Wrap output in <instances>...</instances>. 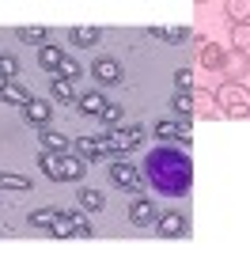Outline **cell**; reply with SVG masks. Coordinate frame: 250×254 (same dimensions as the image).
<instances>
[{"mask_svg": "<svg viewBox=\"0 0 250 254\" xmlns=\"http://www.w3.org/2000/svg\"><path fill=\"white\" fill-rule=\"evenodd\" d=\"M140 175H144V182L156 193H163V197H182V193H189V186H193V159H189V152H178V148H167L163 144V148H152L144 156Z\"/></svg>", "mask_w": 250, "mask_h": 254, "instance_id": "1", "label": "cell"}, {"mask_svg": "<svg viewBox=\"0 0 250 254\" xmlns=\"http://www.w3.org/2000/svg\"><path fill=\"white\" fill-rule=\"evenodd\" d=\"M216 106H224L228 118H250V87L243 80H224L216 87Z\"/></svg>", "mask_w": 250, "mask_h": 254, "instance_id": "2", "label": "cell"}, {"mask_svg": "<svg viewBox=\"0 0 250 254\" xmlns=\"http://www.w3.org/2000/svg\"><path fill=\"white\" fill-rule=\"evenodd\" d=\"M106 171H110V182H114L118 190H129L133 197L144 190V175H140V167H133L129 159H114Z\"/></svg>", "mask_w": 250, "mask_h": 254, "instance_id": "3", "label": "cell"}, {"mask_svg": "<svg viewBox=\"0 0 250 254\" xmlns=\"http://www.w3.org/2000/svg\"><path fill=\"white\" fill-rule=\"evenodd\" d=\"M144 140V129L140 126H129V129H114V133H106V144H110V152H114V159H122L129 148H136Z\"/></svg>", "mask_w": 250, "mask_h": 254, "instance_id": "4", "label": "cell"}, {"mask_svg": "<svg viewBox=\"0 0 250 254\" xmlns=\"http://www.w3.org/2000/svg\"><path fill=\"white\" fill-rule=\"evenodd\" d=\"M129 220L136 224V228H156V220H159V212H156V197H140L136 193L133 201H129Z\"/></svg>", "mask_w": 250, "mask_h": 254, "instance_id": "5", "label": "cell"}, {"mask_svg": "<svg viewBox=\"0 0 250 254\" xmlns=\"http://www.w3.org/2000/svg\"><path fill=\"white\" fill-rule=\"evenodd\" d=\"M156 232L167 235V239H182V235H189V220H186L178 209H167V212H159Z\"/></svg>", "mask_w": 250, "mask_h": 254, "instance_id": "6", "label": "cell"}, {"mask_svg": "<svg viewBox=\"0 0 250 254\" xmlns=\"http://www.w3.org/2000/svg\"><path fill=\"white\" fill-rule=\"evenodd\" d=\"M91 76H95V84L114 87V84H122V64H118L114 57H95V64H91Z\"/></svg>", "mask_w": 250, "mask_h": 254, "instance_id": "7", "label": "cell"}, {"mask_svg": "<svg viewBox=\"0 0 250 254\" xmlns=\"http://www.w3.org/2000/svg\"><path fill=\"white\" fill-rule=\"evenodd\" d=\"M23 118H27L31 126L46 129V126H50V122H53V106L46 103V99H34V95H31V103L23 106Z\"/></svg>", "mask_w": 250, "mask_h": 254, "instance_id": "8", "label": "cell"}, {"mask_svg": "<svg viewBox=\"0 0 250 254\" xmlns=\"http://www.w3.org/2000/svg\"><path fill=\"white\" fill-rule=\"evenodd\" d=\"M76 152H80V159L83 163H91V159H103V156H114V152H110V144H106V137H80L76 140Z\"/></svg>", "mask_w": 250, "mask_h": 254, "instance_id": "9", "label": "cell"}, {"mask_svg": "<svg viewBox=\"0 0 250 254\" xmlns=\"http://www.w3.org/2000/svg\"><path fill=\"white\" fill-rule=\"evenodd\" d=\"M38 140H42V152H53V156H68L72 152V140L64 137V133H57V129H42L38 133Z\"/></svg>", "mask_w": 250, "mask_h": 254, "instance_id": "10", "label": "cell"}, {"mask_svg": "<svg viewBox=\"0 0 250 254\" xmlns=\"http://www.w3.org/2000/svg\"><path fill=\"white\" fill-rule=\"evenodd\" d=\"M156 137L163 140H178L189 148V122H156Z\"/></svg>", "mask_w": 250, "mask_h": 254, "instance_id": "11", "label": "cell"}, {"mask_svg": "<svg viewBox=\"0 0 250 254\" xmlns=\"http://www.w3.org/2000/svg\"><path fill=\"white\" fill-rule=\"evenodd\" d=\"M38 167L50 182H64V156H53V152H38Z\"/></svg>", "mask_w": 250, "mask_h": 254, "instance_id": "12", "label": "cell"}, {"mask_svg": "<svg viewBox=\"0 0 250 254\" xmlns=\"http://www.w3.org/2000/svg\"><path fill=\"white\" fill-rule=\"evenodd\" d=\"M189 95H193V114L216 118V91H208V87H193Z\"/></svg>", "mask_w": 250, "mask_h": 254, "instance_id": "13", "label": "cell"}, {"mask_svg": "<svg viewBox=\"0 0 250 254\" xmlns=\"http://www.w3.org/2000/svg\"><path fill=\"white\" fill-rule=\"evenodd\" d=\"M99 38H103L99 27H72V31H68V42H72L76 50H95Z\"/></svg>", "mask_w": 250, "mask_h": 254, "instance_id": "14", "label": "cell"}, {"mask_svg": "<svg viewBox=\"0 0 250 254\" xmlns=\"http://www.w3.org/2000/svg\"><path fill=\"white\" fill-rule=\"evenodd\" d=\"M80 212H57V220H53L50 235H57V239H64V235H76V228H80Z\"/></svg>", "mask_w": 250, "mask_h": 254, "instance_id": "15", "label": "cell"}, {"mask_svg": "<svg viewBox=\"0 0 250 254\" xmlns=\"http://www.w3.org/2000/svg\"><path fill=\"white\" fill-rule=\"evenodd\" d=\"M64 61V50L61 46H38V64L46 68V72H57Z\"/></svg>", "mask_w": 250, "mask_h": 254, "instance_id": "16", "label": "cell"}, {"mask_svg": "<svg viewBox=\"0 0 250 254\" xmlns=\"http://www.w3.org/2000/svg\"><path fill=\"white\" fill-rule=\"evenodd\" d=\"M0 103H8V106H27V103H31V91H27L19 80H11V84L0 91Z\"/></svg>", "mask_w": 250, "mask_h": 254, "instance_id": "17", "label": "cell"}, {"mask_svg": "<svg viewBox=\"0 0 250 254\" xmlns=\"http://www.w3.org/2000/svg\"><path fill=\"white\" fill-rule=\"evenodd\" d=\"M197 50H201V64H205V68H212V72H216V68H224V57H228V53L220 50V46H212V42H201Z\"/></svg>", "mask_w": 250, "mask_h": 254, "instance_id": "18", "label": "cell"}, {"mask_svg": "<svg viewBox=\"0 0 250 254\" xmlns=\"http://www.w3.org/2000/svg\"><path fill=\"white\" fill-rule=\"evenodd\" d=\"M50 95L57 99V103H76V84H68V80H61V76H53L50 80Z\"/></svg>", "mask_w": 250, "mask_h": 254, "instance_id": "19", "label": "cell"}, {"mask_svg": "<svg viewBox=\"0 0 250 254\" xmlns=\"http://www.w3.org/2000/svg\"><path fill=\"white\" fill-rule=\"evenodd\" d=\"M106 103H110V99H103L99 91H87V95H80V99H76V106H80L83 114H91V118H99V114H103V110H106Z\"/></svg>", "mask_w": 250, "mask_h": 254, "instance_id": "20", "label": "cell"}, {"mask_svg": "<svg viewBox=\"0 0 250 254\" xmlns=\"http://www.w3.org/2000/svg\"><path fill=\"white\" fill-rule=\"evenodd\" d=\"M0 190L27 193V190H31V179H23V175H15V171H0Z\"/></svg>", "mask_w": 250, "mask_h": 254, "instance_id": "21", "label": "cell"}, {"mask_svg": "<svg viewBox=\"0 0 250 254\" xmlns=\"http://www.w3.org/2000/svg\"><path fill=\"white\" fill-rule=\"evenodd\" d=\"M171 110L189 122V118H193V95H189V91H175V95H171Z\"/></svg>", "mask_w": 250, "mask_h": 254, "instance_id": "22", "label": "cell"}, {"mask_svg": "<svg viewBox=\"0 0 250 254\" xmlns=\"http://www.w3.org/2000/svg\"><path fill=\"white\" fill-rule=\"evenodd\" d=\"M87 175V163L80 156H64V182H80Z\"/></svg>", "mask_w": 250, "mask_h": 254, "instance_id": "23", "label": "cell"}, {"mask_svg": "<svg viewBox=\"0 0 250 254\" xmlns=\"http://www.w3.org/2000/svg\"><path fill=\"white\" fill-rule=\"evenodd\" d=\"M76 197H80V205L83 209H91V212H99L106 205V197H103V190H91V186H83L80 193H76Z\"/></svg>", "mask_w": 250, "mask_h": 254, "instance_id": "24", "label": "cell"}, {"mask_svg": "<svg viewBox=\"0 0 250 254\" xmlns=\"http://www.w3.org/2000/svg\"><path fill=\"white\" fill-rule=\"evenodd\" d=\"M247 46H250V23H235L231 27V50L247 53Z\"/></svg>", "mask_w": 250, "mask_h": 254, "instance_id": "25", "label": "cell"}, {"mask_svg": "<svg viewBox=\"0 0 250 254\" xmlns=\"http://www.w3.org/2000/svg\"><path fill=\"white\" fill-rule=\"evenodd\" d=\"M57 212L61 209H34L31 212V228H46V232H50L53 220H57Z\"/></svg>", "mask_w": 250, "mask_h": 254, "instance_id": "26", "label": "cell"}, {"mask_svg": "<svg viewBox=\"0 0 250 254\" xmlns=\"http://www.w3.org/2000/svg\"><path fill=\"white\" fill-rule=\"evenodd\" d=\"M228 15L235 23H250V0H231V4H228Z\"/></svg>", "mask_w": 250, "mask_h": 254, "instance_id": "27", "label": "cell"}, {"mask_svg": "<svg viewBox=\"0 0 250 254\" xmlns=\"http://www.w3.org/2000/svg\"><path fill=\"white\" fill-rule=\"evenodd\" d=\"M163 42H171V46H182V42H193V34H189L186 27H167V31H163Z\"/></svg>", "mask_w": 250, "mask_h": 254, "instance_id": "28", "label": "cell"}, {"mask_svg": "<svg viewBox=\"0 0 250 254\" xmlns=\"http://www.w3.org/2000/svg\"><path fill=\"white\" fill-rule=\"evenodd\" d=\"M193 87H197V84H193V68H189V64H186V68H178V72H175V91H193Z\"/></svg>", "mask_w": 250, "mask_h": 254, "instance_id": "29", "label": "cell"}, {"mask_svg": "<svg viewBox=\"0 0 250 254\" xmlns=\"http://www.w3.org/2000/svg\"><path fill=\"white\" fill-rule=\"evenodd\" d=\"M57 76H61V80H68V84H76V80H80V64H76L72 57H64L61 68H57Z\"/></svg>", "mask_w": 250, "mask_h": 254, "instance_id": "30", "label": "cell"}, {"mask_svg": "<svg viewBox=\"0 0 250 254\" xmlns=\"http://www.w3.org/2000/svg\"><path fill=\"white\" fill-rule=\"evenodd\" d=\"M15 38H19V42H46V31H42V27H19V31H15Z\"/></svg>", "mask_w": 250, "mask_h": 254, "instance_id": "31", "label": "cell"}, {"mask_svg": "<svg viewBox=\"0 0 250 254\" xmlns=\"http://www.w3.org/2000/svg\"><path fill=\"white\" fill-rule=\"evenodd\" d=\"M99 122H103V126H122V106H118V103H106V110L99 114Z\"/></svg>", "mask_w": 250, "mask_h": 254, "instance_id": "32", "label": "cell"}, {"mask_svg": "<svg viewBox=\"0 0 250 254\" xmlns=\"http://www.w3.org/2000/svg\"><path fill=\"white\" fill-rule=\"evenodd\" d=\"M224 68H228L231 76H239V68H243V53H239V50H231L228 57H224Z\"/></svg>", "mask_w": 250, "mask_h": 254, "instance_id": "33", "label": "cell"}, {"mask_svg": "<svg viewBox=\"0 0 250 254\" xmlns=\"http://www.w3.org/2000/svg\"><path fill=\"white\" fill-rule=\"evenodd\" d=\"M0 68H4V76H8V80H15V76H19V61H15V57H0Z\"/></svg>", "mask_w": 250, "mask_h": 254, "instance_id": "34", "label": "cell"}, {"mask_svg": "<svg viewBox=\"0 0 250 254\" xmlns=\"http://www.w3.org/2000/svg\"><path fill=\"white\" fill-rule=\"evenodd\" d=\"M76 235H80V239H91V224H87V220H80V228H76Z\"/></svg>", "mask_w": 250, "mask_h": 254, "instance_id": "35", "label": "cell"}, {"mask_svg": "<svg viewBox=\"0 0 250 254\" xmlns=\"http://www.w3.org/2000/svg\"><path fill=\"white\" fill-rule=\"evenodd\" d=\"M11 84V80H8V76H4V68H0V91H4V87H8Z\"/></svg>", "mask_w": 250, "mask_h": 254, "instance_id": "36", "label": "cell"}]
</instances>
